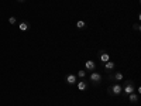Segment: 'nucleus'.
I'll use <instances>...</instances> for the list:
<instances>
[{"instance_id":"obj_1","label":"nucleus","mask_w":141,"mask_h":106,"mask_svg":"<svg viewBox=\"0 0 141 106\" xmlns=\"http://www.w3.org/2000/svg\"><path fill=\"white\" fill-rule=\"evenodd\" d=\"M90 79L93 81L94 84H96V82H100V81H102V75H100L99 72H93V74L90 75Z\"/></svg>"},{"instance_id":"obj_2","label":"nucleus","mask_w":141,"mask_h":106,"mask_svg":"<svg viewBox=\"0 0 141 106\" xmlns=\"http://www.w3.org/2000/svg\"><path fill=\"white\" fill-rule=\"evenodd\" d=\"M111 92H113L114 95H120V93H121V86H120V85H114V86H111Z\"/></svg>"},{"instance_id":"obj_3","label":"nucleus","mask_w":141,"mask_h":106,"mask_svg":"<svg viewBox=\"0 0 141 106\" xmlns=\"http://www.w3.org/2000/svg\"><path fill=\"white\" fill-rule=\"evenodd\" d=\"M85 67H86V69H89V71H93L96 65H94V62H93V61H86Z\"/></svg>"},{"instance_id":"obj_4","label":"nucleus","mask_w":141,"mask_h":106,"mask_svg":"<svg viewBox=\"0 0 141 106\" xmlns=\"http://www.w3.org/2000/svg\"><path fill=\"white\" fill-rule=\"evenodd\" d=\"M66 82H68V84H75V82H76V75H73V74L68 75L66 76Z\"/></svg>"},{"instance_id":"obj_5","label":"nucleus","mask_w":141,"mask_h":106,"mask_svg":"<svg viewBox=\"0 0 141 106\" xmlns=\"http://www.w3.org/2000/svg\"><path fill=\"white\" fill-rule=\"evenodd\" d=\"M100 60L103 61V62H107V61H110V55H109V54H106V52H102Z\"/></svg>"},{"instance_id":"obj_6","label":"nucleus","mask_w":141,"mask_h":106,"mask_svg":"<svg viewBox=\"0 0 141 106\" xmlns=\"http://www.w3.org/2000/svg\"><path fill=\"white\" fill-rule=\"evenodd\" d=\"M124 92L125 93H133V92H134V86H133L131 84H128V85L124 88Z\"/></svg>"},{"instance_id":"obj_7","label":"nucleus","mask_w":141,"mask_h":106,"mask_svg":"<svg viewBox=\"0 0 141 106\" xmlns=\"http://www.w3.org/2000/svg\"><path fill=\"white\" fill-rule=\"evenodd\" d=\"M86 88H88V85H86V84H85L83 81H82V82H79V84H78V89H79V91H85Z\"/></svg>"},{"instance_id":"obj_8","label":"nucleus","mask_w":141,"mask_h":106,"mask_svg":"<svg viewBox=\"0 0 141 106\" xmlns=\"http://www.w3.org/2000/svg\"><path fill=\"white\" fill-rule=\"evenodd\" d=\"M104 68H106V69H113V68H114V64H113L111 61H107V62H104Z\"/></svg>"},{"instance_id":"obj_9","label":"nucleus","mask_w":141,"mask_h":106,"mask_svg":"<svg viewBox=\"0 0 141 106\" xmlns=\"http://www.w3.org/2000/svg\"><path fill=\"white\" fill-rule=\"evenodd\" d=\"M128 95H130V98H128L130 102H137L138 100V96L137 95H134V93H128Z\"/></svg>"},{"instance_id":"obj_10","label":"nucleus","mask_w":141,"mask_h":106,"mask_svg":"<svg viewBox=\"0 0 141 106\" xmlns=\"http://www.w3.org/2000/svg\"><path fill=\"white\" fill-rule=\"evenodd\" d=\"M27 28H28V24L27 23H20V30L21 31H27Z\"/></svg>"},{"instance_id":"obj_11","label":"nucleus","mask_w":141,"mask_h":106,"mask_svg":"<svg viewBox=\"0 0 141 106\" xmlns=\"http://www.w3.org/2000/svg\"><path fill=\"white\" fill-rule=\"evenodd\" d=\"M76 27H78V28H82V27H85V21L79 20L78 23H76Z\"/></svg>"},{"instance_id":"obj_12","label":"nucleus","mask_w":141,"mask_h":106,"mask_svg":"<svg viewBox=\"0 0 141 106\" xmlns=\"http://www.w3.org/2000/svg\"><path fill=\"white\" fill-rule=\"evenodd\" d=\"M114 78H116L117 81H121V79H123V74H121V72H117V74L114 75Z\"/></svg>"},{"instance_id":"obj_13","label":"nucleus","mask_w":141,"mask_h":106,"mask_svg":"<svg viewBox=\"0 0 141 106\" xmlns=\"http://www.w3.org/2000/svg\"><path fill=\"white\" fill-rule=\"evenodd\" d=\"M78 76H79V78H85V76H86V72H85V71H79Z\"/></svg>"},{"instance_id":"obj_14","label":"nucleus","mask_w":141,"mask_h":106,"mask_svg":"<svg viewBox=\"0 0 141 106\" xmlns=\"http://www.w3.org/2000/svg\"><path fill=\"white\" fill-rule=\"evenodd\" d=\"M16 17H10V18H9V23H10V24H14V23H16Z\"/></svg>"},{"instance_id":"obj_15","label":"nucleus","mask_w":141,"mask_h":106,"mask_svg":"<svg viewBox=\"0 0 141 106\" xmlns=\"http://www.w3.org/2000/svg\"><path fill=\"white\" fill-rule=\"evenodd\" d=\"M20 1H23V0H20Z\"/></svg>"}]
</instances>
